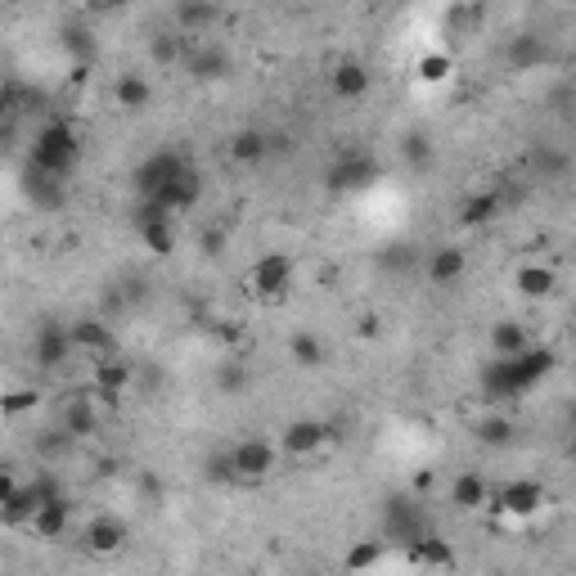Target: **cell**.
Listing matches in <instances>:
<instances>
[{
  "label": "cell",
  "mask_w": 576,
  "mask_h": 576,
  "mask_svg": "<svg viewBox=\"0 0 576 576\" xmlns=\"http://www.w3.org/2000/svg\"><path fill=\"white\" fill-rule=\"evenodd\" d=\"M545 41H540L536 32H522V36H513L509 45H504V63H509L513 72H527V68H540L545 63Z\"/></svg>",
  "instance_id": "cell-22"
},
{
  "label": "cell",
  "mask_w": 576,
  "mask_h": 576,
  "mask_svg": "<svg viewBox=\"0 0 576 576\" xmlns=\"http://www.w3.org/2000/svg\"><path fill=\"white\" fill-rule=\"evenodd\" d=\"M383 527L392 540H401V545H414L419 536H428V513L419 509L414 500H387V513H383Z\"/></svg>",
  "instance_id": "cell-9"
},
{
  "label": "cell",
  "mask_w": 576,
  "mask_h": 576,
  "mask_svg": "<svg viewBox=\"0 0 576 576\" xmlns=\"http://www.w3.org/2000/svg\"><path fill=\"white\" fill-rule=\"evenodd\" d=\"M185 162H189V158H185V153H180V149H158V153H149V158H144L140 167L131 171V185H135V194H140V198H153L162 185H167L171 176H176L180 167H185Z\"/></svg>",
  "instance_id": "cell-4"
},
{
  "label": "cell",
  "mask_w": 576,
  "mask_h": 576,
  "mask_svg": "<svg viewBox=\"0 0 576 576\" xmlns=\"http://www.w3.org/2000/svg\"><path fill=\"white\" fill-rule=\"evenodd\" d=\"M378 563V545H360L347 554V567H374Z\"/></svg>",
  "instance_id": "cell-40"
},
{
  "label": "cell",
  "mask_w": 576,
  "mask_h": 576,
  "mask_svg": "<svg viewBox=\"0 0 576 576\" xmlns=\"http://www.w3.org/2000/svg\"><path fill=\"white\" fill-rule=\"evenodd\" d=\"M288 356L302 369H320L324 360H329V347H324L315 333H293V338H288Z\"/></svg>",
  "instance_id": "cell-32"
},
{
  "label": "cell",
  "mask_w": 576,
  "mask_h": 576,
  "mask_svg": "<svg viewBox=\"0 0 576 576\" xmlns=\"http://www.w3.org/2000/svg\"><path fill=\"white\" fill-rule=\"evenodd\" d=\"M77 351V342H72V329L68 324H41L32 338V360L41 369H59L63 360Z\"/></svg>",
  "instance_id": "cell-11"
},
{
  "label": "cell",
  "mask_w": 576,
  "mask_h": 576,
  "mask_svg": "<svg viewBox=\"0 0 576 576\" xmlns=\"http://www.w3.org/2000/svg\"><path fill=\"white\" fill-rule=\"evenodd\" d=\"M356 333H365V338H374V333H378V315H365V320L356 324Z\"/></svg>",
  "instance_id": "cell-43"
},
{
  "label": "cell",
  "mask_w": 576,
  "mask_h": 576,
  "mask_svg": "<svg viewBox=\"0 0 576 576\" xmlns=\"http://www.w3.org/2000/svg\"><path fill=\"white\" fill-rule=\"evenodd\" d=\"M567 455H572V459H576V432H572V441H567Z\"/></svg>",
  "instance_id": "cell-47"
},
{
  "label": "cell",
  "mask_w": 576,
  "mask_h": 576,
  "mask_svg": "<svg viewBox=\"0 0 576 576\" xmlns=\"http://www.w3.org/2000/svg\"><path fill=\"white\" fill-rule=\"evenodd\" d=\"M329 437H333L329 423H320V419H293L284 432H279V446H284V455H293V459H311V455H320V450L329 446Z\"/></svg>",
  "instance_id": "cell-6"
},
{
  "label": "cell",
  "mask_w": 576,
  "mask_h": 576,
  "mask_svg": "<svg viewBox=\"0 0 576 576\" xmlns=\"http://www.w3.org/2000/svg\"><path fill=\"white\" fill-rule=\"evenodd\" d=\"M369 68L365 63H356V59H347V63H338V68L329 72V90L338 99H360V95H369Z\"/></svg>",
  "instance_id": "cell-19"
},
{
  "label": "cell",
  "mask_w": 576,
  "mask_h": 576,
  "mask_svg": "<svg viewBox=\"0 0 576 576\" xmlns=\"http://www.w3.org/2000/svg\"><path fill=\"white\" fill-rule=\"evenodd\" d=\"M113 99H117V108H126V113H140V108L153 104V86L140 77V72H122L113 86Z\"/></svg>",
  "instance_id": "cell-23"
},
{
  "label": "cell",
  "mask_w": 576,
  "mask_h": 576,
  "mask_svg": "<svg viewBox=\"0 0 576 576\" xmlns=\"http://www.w3.org/2000/svg\"><path fill=\"white\" fill-rule=\"evenodd\" d=\"M198 198H203V176H198L194 162H185V167H180L176 176H171L167 185H162L158 194H153V203H162L171 216H176V212H189V207H194Z\"/></svg>",
  "instance_id": "cell-8"
},
{
  "label": "cell",
  "mask_w": 576,
  "mask_h": 576,
  "mask_svg": "<svg viewBox=\"0 0 576 576\" xmlns=\"http://www.w3.org/2000/svg\"><path fill=\"white\" fill-rule=\"evenodd\" d=\"M567 428H572V432H576V401H572V405H567Z\"/></svg>",
  "instance_id": "cell-46"
},
{
  "label": "cell",
  "mask_w": 576,
  "mask_h": 576,
  "mask_svg": "<svg viewBox=\"0 0 576 576\" xmlns=\"http://www.w3.org/2000/svg\"><path fill=\"white\" fill-rule=\"evenodd\" d=\"M513 419H504V414H491V419H482L477 423V441H482L486 450H504V446H513Z\"/></svg>",
  "instance_id": "cell-34"
},
{
  "label": "cell",
  "mask_w": 576,
  "mask_h": 576,
  "mask_svg": "<svg viewBox=\"0 0 576 576\" xmlns=\"http://www.w3.org/2000/svg\"><path fill=\"white\" fill-rule=\"evenodd\" d=\"M63 428L72 432V437H90V432L99 428V414H95V405H90V396H81V392H72V401L63 405Z\"/></svg>",
  "instance_id": "cell-26"
},
{
  "label": "cell",
  "mask_w": 576,
  "mask_h": 576,
  "mask_svg": "<svg viewBox=\"0 0 576 576\" xmlns=\"http://www.w3.org/2000/svg\"><path fill=\"white\" fill-rule=\"evenodd\" d=\"M131 378H135V369L126 365V360L117 356V351H113V356H99V360H95V396H99V401L117 405Z\"/></svg>",
  "instance_id": "cell-13"
},
{
  "label": "cell",
  "mask_w": 576,
  "mask_h": 576,
  "mask_svg": "<svg viewBox=\"0 0 576 576\" xmlns=\"http://www.w3.org/2000/svg\"><path fill=\"white\" fill-rule=\"evenodd\" d=\"M203 248H207V257H216V252H221V234H207Z\"/></svg>",
  "instance_id": "cell-45"
},
{
  "label": "cell",
  "mask_w": 576,
  "mask_h": 576,
  "mask_svg": "<svg viewBox=\"0 0 576 576\" xmlns=\"http://www.w3.org/2000/svg\"><path fill=\"white\" fill-rule=\"evenodd\" d=\"M482 396L486 401H518V396H527V387L518 383V369H513V356H491L482 365Z\"/></svg>",
  "instance_id": "cell-10"
},
{
  "label": "cell",
  "mask_w": 576,
  "mask_h": 576,
  "mask_svg": "<svg viewBox=\"0 0 576 576\" xmlns=\"http://www.w3.org/2000/svg\"><path fill=\"white\" fill-rule=\"evenodd\" d=\"M5 5H9V9H18V5H23V0H5Z\"/></svg>",
  "instance_id": "cell-48"
},
{
  "label": "cell",
  "mask_w": 576,
  "mask_h": 576,
  "mask_svg": "<svg viewBox=\"0 0 576 576\" xmlns=\"http://www.w3.org/2000/svg\"><path fill=\"white\" fill-rule=\"evenodd\" d=\"M68 527H72V500H68V495L36 504V513H32V531H36L41 540H59V536H68Z\"/></svg>",
  "instance_id": "cell-15"
},
{
  "label": "cell",
  "mask_w": 576,
  "mask_h": 576,
  "mask_svg": "<svg viewBox=\"0 0 576 576\" xmlns=\"http://www.w3.org/2000/svg\"><path fill=\"white\" fill-rule=\"evenodd\" d=\"M135 378H140V387H144V392H158V387H162V374H158V365H144V369H140V374H135Z\"/></svg>",
  "instance_id": "cell-42"
},
{
  "label": "cell",
  "mask_w": 576,
  "mask_h": 576,
  "mask_svg": "<svg viewBox=\"0 0 576 576\" xmlns=\"http://www.w3.org/2000/svg\"><path fill=\"white\" fill-rule=\"evenodd\" d=\"M207 482H239V473H234V459L230 450H216V455H207Z\"/></svg>",
  "instance_id": "cell-37"
},
{
  "label": "cell",
  "mask_w": 576,
  "mask_h": 576,
  "mask_svg": "<svg viewBox=\"0 0 576 576\" xmlns=\"http://www.w3.org/2000/svg\"><path fill=\"white\" fill-rule=\"evenodd\" d=\"M410 563H419V567H455V549H450L437 531H428V536H419L410 545Z\"/></svg>",
  "instance_id": "cell-25"
},
{
  "label": "cell",
  "mask_w": 576,
  "mask_h": 576,
  "mask_svg": "<svg viewBox=\"0 0 576 576\" xmlns=\"http://www.w3.org/2000/svg\"><path fill=\"white\" fill-rule=\"evenodd\" d=\"M0 504H5V522L9 527H18V522H32V513H36V491H32V482L27 486H14L9 495H0Z\"/></svg>",
  "instance_id": "cell-33"
},
{
  "label": "cell",
  "mask_w": 576,
  "mask_h": 576,
  "mask_svg": "<svg viewBox=\"0 0 576 576\" xmlns=\"http://www.w3.org/2000/svg\"><path fill=\"white\" fill-rule=\"evenodd\" d=\"M221 23V5L216 0H176V27L180 32H207Z\"/></svg>",
  "instance_id": "cell-21"
},
{
  "label": "cell",
  "mask_w": 576,
  "mask_h": 576,
  "mask_svg": "<svg viewBox=\"0 0 576 576\" xmlns=\"http://www.w3.org/2000/svg\"><path fill=\"white\" fill-rule=\"evenodd\" d=\"M554 270L549 266H540V261H531V266H522L518 275H513V288H518L522 297H531V302H540V297H549L554 293Z\"/></svg>",
  "instance_id": "cell-27"
},
{
  "label": "cell",
  "mask_w": 576,
  "mask_h": 576,
  "mask_svg": "<svg viewBox=\"0 0 576 576\" xmlns=\"http://www.w3.org/2000/svg\"><path fill=\"white\" fill-rule=\"evenodd\" d=\"M266 5H275V0H266Z\"/></svg>",
  "instance_id": "cell-49"
},
{
  "label": "cell",
  "mask_w": 576,
  "mask_h": 576,
  "mask_svg": "<svg viewBox=\"0 0 576 576\" xmlns=\"http://www.w3.org/2000/svg\"><path fill=\"white\" fill-rule=\"evenodd\" d=\"M383 266H387V270H392V266H396V270H405V266H410V248H405V243L387 248V252H383Z\"/></svg>",
  "instance_id": "cell-41"
},
{
  "label": "cell",
  "mask_w": 576,
  "mask_h": 576,
  "mask_svg": "<svg viewBox=\"0 0 576 576\" xmlns=\"http://www.w3.org/2000/svg\"><path fill=\"white\" fill-rule=\"evenodd\" d=\"M90 5H95V9H104V14H113V9H126V5H131V0H90Z\"/></svg>",
  "instance_id": "cell-44"
},
{
  "label": "cell",
  "mask_w": 576,
  "mask_h": 576,
  "mask_svg": "<svg viewBox=\"0 0 576 576\" xmlns=\"http://www.w3.org/2000/svg\"><path fill=\"white\" fill-rule=\"evenodd\" d=\"M374 176H378V162L369 158V153H342V158H333L329 171H324V189H329V194H356V189H365Z\"/></svg>",
  "instance_id": "cell-3"
},
{
  "label": "cell",
  "mask_w": 576,
  "mask_h": 576,
  "mask_svg": "<svg viewBox=\"0 0 576 576\" xmlns=\"http://www.w3.org/2000/svg\"><path fill=\"white\" fill-rule=\"evenodd\" d=\"M63 45H68V54L90 59V41H86V32H81V27H68V32H63Z\"/></svg>",
  "instance_id": "cell-39"
},
{
  "label": "cell",
  "mask_w": 576,
  "mask_h": 576,
  "mask_svg": "<svg viewBox=\"0 0 576 576\" xmlns=\"http://www.w3.org/2000/svg\"><path fill=\"white\" fill-rule=\"evenodd\" d=\"M189 50H194V45H189V32H158L149 41V59L153 63H185L189 59Z\"/></svg>",
  "instance_id": "cell-28"
},
{
  "label": "cell",
  "mask_w": 576,
  "mask_h": 576,
  "mask_svg": "<svg viewBox=\"0 0 576 576\" xmlns=\"http://www.w3.org/2000/svg\"><path fill=\"white\" fill-rule=\"evenodd\" d=\"M230 459H234L239 482H261V477L275 473V446H270L266 437H243L239 446L230 450Z\"/></svg>",
  "instance_id": "cell-7"
},
{
  "label": "cell",
  "mask_w": 576,
  "mask_h": 576,
  "mask_svg": "<svg viewBox=\"0 0 576 576\" xmlns=\"http://www.w3.org/2000/svg\"><path fill=\"white\" fill-rule=\"evenodd\" d=\"M468 275V252L446 243V248H432L428 252V279L432 284H459Z\"/></svg>",
  "instance_id": "cell-16"
},
{
  "label": "cell",
  "mask_w": 576,
  "mask_h": 576,
  "mask_svg": "<svg viewBox=\"0 0 576 576\" xmlns=\"http://www.w3.org/2000/svg\"><path fill=\"white\" fill-rule=\"evenodd\" d=\"M81 545H86V554H95V558L117 554V549L126 545V527H122V518H108V513H99V518L90 522L86 531H81Z\"/></svg>",
  "instance_id": "cell-14"
},
{
  "label": "cell",
  "mask_w": 576,
  "mask_h": 576,
  "mask_svg": "<svg viewBox=\"0 0 576 576\" xmlns=\"http://www.w3.org/2000/svg\"><path fill=\"white\" fill-rule=\"evenodd\" d=\"M545 486L531 482V477H518V482H504L500 491H495V509L504 513V518H536L540 509H545Z\"/></svg>",
  "instance_id": "cell-5"
},
{
  "label": "cell",
  "mask_w": 576,
  "mask_h": 576,
  "mask_svg": "<svg viewBox=\"0 0 576 576\" xmlns=\"http://www.w3.org/2000/svg\"><path fill=\"white\" fill-rule=\"evenodd\" d=\"M77 153H81V144L68 122H45L32 140V167L50 171V176H68V171L77 167Z\"/></svg>",
  "instance_id": "cell-1"
},
{
  "label": "cell",
  "mask_w": 576,
  "mask_h": 576,
  "mask_svg": "<svg viewBox=\"0 0 576 576\" xmlns=\"http://www.w3.org/2000/svg\"><path fill=\"white\" fill-rule=\"evenodd\" d=\"M185 72L194 81H225L230 77V54L216 50V45H198V50H189Z\"/></svg>",
  "instance_id": "cell-17"
},
{
  "label": "cell",
  "mask_w": 576,
  "mask_h": 576,
  "mask_svg": "<svg viewBox=\"0 0 576 576\" xmlns=\"http://www.w3.org/2000/svg\"><path fill=\"white\" fill-rule=\"evenodd\" d=\"M293 257L288 252H261L257 261H252L248 270V288L257 297H266V302H279V297L293 288Z\"/></svg>",
  "instance_id": "cell-2"
},
{
  "label": "cell",
  "mask_w": 576,
  "mask_h": 576,
  "mask_svg": "<svg viewBox=\"0 0 576 576\" xmlns=\"http://www.w3.org/2000/svg\"><path fill=\"white\" fill-rule=\"evenodd\" d=\"M27 198H32L41 212H54L63 203V176H50V171L32 167L27 171Z\"/></svg>",
  "instance_id": "cell-24"
},
{
  "label": "cell",
  "mask_w": 576,
  "mask_h": 576,
  "mask_svg": "<svg viewBox=\"0 0 576 576\" xmlns=\"http://www.w3.org/2000/svg\"><path fill=\"white\" fill-rule=\"evenodd\" d=\"M248 383H252L248 365H239V360H221V365H216V387H221L225 396H239Z\"/></svg>",
  "instance_id": "cell-36"
},
{
  "label": "cell",
  "mask_w": 576,
  "mask_h": 576,
  "mask_svg": "<svg viewBox=\"0 0 576 576\" xmlns=\"http://www.w3.org/2000/svg\"><path fill=\"white\" fill-rule=\"evenodd\" d=\"M401 158L410 162L414 171H428L432 162H437V153H432V140H428V135H423V131H410V135L401 140Z\"/></svg>",
  "instance_id": "cell-35"
},
{
  "label": "cell",
  "mask_w": 576,
  "mask_h": 576,
  "mask_svg": "<svg viewBox=\"0 0 576 576\" xmlns=\"http://www.w3.org/2000/svg\"><path fill=\"white\" fill-rule=\"evenodd\" d=\"M68 329H72V342H77L81 356H95L99 360V356H113V351H117L113 324L99 320V315H81V320H72Z\"/></svg>",
  "instance_id": "cell-12"
},
{
  "label": "cell",
  "mask_w": 576,
  "mask_h": 576,
  "mask_svg": "<svg viewBox=\"0 0 576 576\" xmlns=\"http://www.w3.org/2000/svg\"><path fill=\"white\" fill-rule=\"evenodd\" d=\"M36 405V387H14V392L5 396V414H23Z\"/></svg>",
  "instance_id": "cell-38"
},
{
  "label": "cell",
  "mask_w": 576,
  "mask_h": 576,
  "mask_svg": "<svg viewBox=\"0 0 576 576\" xmlns=\"http://www.w3.org/2000/svg\"><path fill=\"white\" fill-rule=\"evenodd\" d=\"M414 77H419L423 86H446V81L455 77V59H450L446 50H428L414 63Z\"/></svg>",
  "instance_id": "cell-29"
},
{
  "label": "cell",
  "mask_w": 576,
  "mask_h": 576,
  "mask_svg": "<svg viewBox=\"0 0 576 576\" xmlns=\"http://www.w3.org/2000/svg\"><path fill=\"white\" fill-rule=\"evenodd\" d=\"M486 495H491V491H486V482L477 473H459L455 482H450V504H455V509H468V513L482 509Z\"/></svg>",
  "instance_id": "cell-31"
},
{
  "label": "cell",
  "mask_w": 576,
  "mask_h": 576,
  "mask_svg": "<svg viewBox=\"0 0 576 576\" xmlns=\"http://www.w3.org/2000/svg\"><path fill=\"white\" fill-rule=\"evenodd\" d=\"M527 329H522L518 320H495L491 324V351L495 356H518V351H527Z\"/></svg>",
  "instance_id": "cell-30"
},
{
  "label": "cell",
  "mask_w": 576,
  "mask_h": 576,
  "mask_svg": "<svg viewBox=\"0 0 576 576\" xmlns=\"http://www.w3.org/2000/svg\"><path fill=\"white\" fill-rule=\"evenodd\" d=\"M230 158L243 162V167H257V162L270 158V135L257 131V126H243V131L230 135Z\"/></svg>",
  "instance_id": "cell-20"
},
{
  "label": "cell",
  "mask_w": 576,
  "mask_h": 576,
  "mask_svg": "<svg viewBox=\"0 0 576 576\" xmlns=\"http://www.w3.org/2000/svg\"><path fill=\"white\" fill-rule=\"evenodd\" d=\"M500 207H504L500 189H477V194H468L464 203H459V225H468V230L491 225L495 216H500Z\"/></svg>",
  "instance_id": "cell-18"
}]
</instances>
